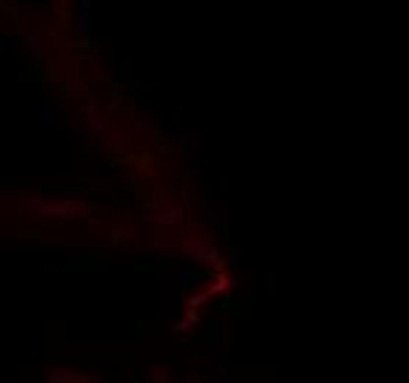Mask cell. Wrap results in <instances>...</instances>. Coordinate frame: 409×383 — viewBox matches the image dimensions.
Instances as JSON below:
<instances>
[{"label": "cell", "mask_w": 409, "mask_h": 383, "mask_svg": "<svg viewBox=\"0 0 409 383\" xmlns=\"http://www.w3.org/2000/svg\"><path fill=\"white\" fill-rule=\"evenodd\" d=\"M56 3H59V0H56Z\"/></svg>", "instance_id": "8"}, {"label": "cell", "mask_w": 409, "mask_h": 383, "mask_svg": "<svg viewBox=\"0 0 409 383\" xmlns=\"http://www.w3.org/2000/svg\"><path fill=\"white\" fill-rule=\"evenodd\" d=\"M0 12H6V18H9V21H15V18L21 15V12H18V6H15V3H6V0H3V9H0Z\"/></svg>", "instance_id": "7"}, {"label": "cell", "mask_w": 409, "mask_h": 383, "mask_svg": "<svg viewBox=\"0 0 409 383\" xmlns=\"http://www.w3.org/2000/svg\"><path fill=\"white\" fill-rule=\"evenodd\" d=\"M80 68H83V56H68L65 59V74L71 77V83L80 80Z\"/></svg>", "instance_id": "4"}, {"label": "cell", "mask_w": 409, "mask_h": 383, "mask_svg": "<svg viewBox=\"0 0 409 383\" xmlns=\"http://www.w3.org/2000/svg\"><path fill=\"white\" fill-rule=\"evenodd\" d=\"M62 71H65V59H47V77L50 80H62Z\"/></svg>", "instance_id": "5"}, {"label": "cell", "mask_w": 409, "mask_h": 383, "mask_svg": "<svg viewBox=\"0 0 409 383\" xmlns=\"http://www.w3.org/2000/svg\"><path fill=\"white\" fill-rule=\"evenodd\" d=\"M94 80L97 83H112L115 77H112V71H106L103 65H94Z\"/></svg>", "instance_id": "6"}, {"label": "cell", "mask_w": 409, "mask_h": 383, "mask_svg": "<svg viewBox=\"0 0 409 383\" xmlns=\"http://www.w3.org/2000/svg\"><path fill=\"white\" fill-rule=\"evenodd\" d=\"M42 127H45V130H59V127H62V121H59L56 109H50V106L42 109Z\"/></svg>", "instance_id": "3"}, {"label": "cell", "mask_w": 409, "mask_h": 383, "mask_svg": "<svg viewBox=\"0 0 409 383\" xmlns=\"http://www.w3.org/2000/svg\"><path fill=\"white\" fill-rule=\"evenodd\" d=\"M91 36V0H77V21H74V39Z\"/></svg>", "instance_id": "1"}, {"label": "cell", "mask_w": 409, "mask_h": 383, "mask_svg": "<svg viewBox=\"0 0 409 383\" xmlns=\"http://www.w3.org/2000/svg\"><path fill=\"white\" fill-rule=\"evenodd\" d=\"M24 47L30 50V56L36 62H45L47 59V36L45 33H27L24 36Z\"/></svg>", "instance_id": "2"}]
</instances>
